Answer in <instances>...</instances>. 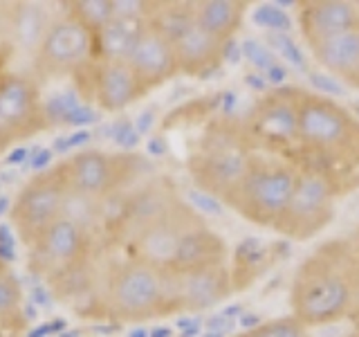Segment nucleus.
Segmentation results:
<instances>
[{
  "instance_id": "4be33fe9",
  "label": "nucleus",
  "mask_w": 359,
  "mask_h": 337,
  "mask_svg": "<svg viewBox=\"0 0 359 337\" xmlns=\"http://www.w3.org/2000/svg\"><path fill=\"white\" fill-rule=\"evenodd\" d=\"M227 243L222 236L216 230H211L205 220H200L184 234L171 270L184 272V270H194L200 265L220 263L227 261Z\"/></svg>"
},
{
  "instance_id": "aec40b11",
  "label": "nucleus",
  "mask_w": 359,
  "mask_h": 337,
  "mask_svg": "<svg viewBox=\"0 0 359 337\" xmlns=\"http://www.w3.org/2000/svg\"><path fill=\"white\" fill-rule=\"evenodd\" d=\"M173 48L184 77H207L222 65V43L200 29L198 22L173 41Z\"/></svg>"
},
{
  "instance_id": "09e8293b",
  "label": "nucleus",
  "mask_w": 359,
  "mask_h": 337,
  "mask_svg": "<svg viewBox=\"0 0 359 337\" xmlns=\"http://www.w3.org/2000/svg\"><path fill=\"white\" fill-rule=\"evenodd\" d=\"M7 270V265H5V258H3V254H0V272H5Z\"/></svg>"
},
{
  "instance_id": "4c0bfd02",
  "label": "nucleus",
  "mask_w": 359,
  "mask_h": 337,
  "mask_svg": "<svg viewBox=\"0 0 359 337\" xmlns=\"http://www.w3.org/2000/svg\"><path fill=\"white\" fill-rule=\"evenodd\" d=\"M287 77H290V70H287V67H285L283 63L274 65L272 70H269V72L265 74L267 84L272 86V88H283V86H290V84H287Z\"/></svg>"
},
{
  "instance_id": "0eeeda50",
  "label": "nucleus",
  "mask_w": 359,
  "mask_h": 337,
  "mask_svg": "<svg viewBox=\"0 0 359 337\" xmlns=\"http://www.w3.org/2000/svg\"><path fill=\"white\" fill-rule=\"evenodd\" d=\"M344 191L337 187L332 178L310 166H299L294 191L280 216L276 230L285 241L306 243L317 239L334 220L337 202Z\"/></svg>"
},
{
  "instance_id": "39448f33",
  "label": "nucleus",
  "mask_w": 359,
  "mask_h": 337,
  "mask_svg": "<svg viewBox=\"0 0 359 337\" xmlns=\"http://www.w3.org/2000/svg\"><path fill=\"white\" fill-rule=\"evenodd\" d=\"M297 173L299 166L292 160L256 153L250 171L224 198V205L256 227L276 230L294 191Z\"/></svg>"
},
{
  "instance_id": "f8f14e48",
  "label": "nucleus",
  "mask_w": 359,
  "mask_h": 337,
  "mask_svg": "<svg viewBox=\"0 0 359 337\" xmlns=\"http://www.w3.org/2000/svg\"><path fill=\"white\" fill-rule=\"evenodd\" d=\"M52 126L36 77L25 72H0V131L14 144Z\"/></svg>"
},
{
  "instance_id": "f03ea898",
  "label": "nucleus",
  "mask_w": 359,
  "mask_h": 337,
  "mask_svg": "<svg viewBox=\"0 0 359 337\" xmlns=\"http://www.w3.org/2000/svg\"><path fill=\"white\" fill-rule=\"evenodd\" d=\"M297 166L332 178L344 194L359 187V119L346 104L299 88Z\"/></svg>"
},
{
  "instance_id": "ddd939ff",
  "label": "nucleus",
  "mask_w": 359,
  "mask_h": 337,
  "mask_svg": "<svg viewBox=\"0 0 359 337\" xmlns=\"http://www.w3.org/2000/svg\"><path fill=\"white\" fill-rule=\"evenodd\" d=\"M90 61H95V34L61 14L52 20L39 52L34 54V77L76 74Z\"/></svg>"
},
{
  "instance_id": "b1692460",
  "label": "nucleus",
  "mask_w": 359,
  "mask_h": 337,
  "mask_svg": "<svg viewBox=\"0 0 359 337\" xmlns=\"http://www.w3.org/2000/svg\"><path fill=\"white\" fill-rule=\"evenodd\" d=\"M50 11L41 3H14L11 11V34H9V48L36 54L41 43L52 25Z\"/></svg>"
},
{
  "instance_id": "9d476101",
  "label": "nucleus",
  "mask_w": 359,
  "mask_h": 337,
  "mask_svg": "<svg viewBox=\"0 0 359 337\" xmlns=\"http://www.w3.org/2000/svg\"><path fill=\"white\" fill-rule=\"evenodd\" d=\"M65 194L67 183L59 164L32 176L20 187L9 207V225L22 245L29 247L54 220L61 218Z\"/></svg>"
},
{
  "instance_id": "6ab92c4d",
  "label": "nucleus",
  "mask_w": 359,
  "mask_h": 337,
  "mask_svg": "<svg viewBox=\"0 0 359 337\" xmlns=\"http://www.w3.org/2000/svg\"><path fill=\"white\" fill-rule=\"evenodd\" d=\"M287 250L285 241L269 243L256 236H245L236 243L229 261V272H231V284L233 292H245L250 290L258 279L265 277L272 270L280 254Z\"/></svg>"
},
{
  "instance_id": "f704fd0d",
  "label": "nucleus",
  "mask_w": 359,
  "mask_h": 337,
  "mask_svg": "<svg viewBox=\"0 0 359 337\" xmlns=\"http://www.w3.org/2000/svg\"><path fill=\"white\" fill-rule=\"evenodd\" d=\"M306 79H308V86L312 88V93H317L321 97L341 99L348 93V86L341 81V79H337V77L323 72V70H314V67H310Z\"/></svg>"
},
{
  "instance_id": "bb28decb",
  "label": "nucleus",
  "mask_w": 359,
  "mask_h": 337,
  "mask_svg": "<svg viewBox=\"0 0 359 337\" xmlns=\"http://www.w3.org/2000/svg\"><path fill=\"white\" fill-rule=\"evenodd\" d=\"M25 326L22 315V288L14 272L7 267L0 272V331L18 333Z\"/></svg>"
},
{
  "instance_id": "ea45409f",
  "label": "nucleus",
  "mask_w": 359,
  "mask_h": 337,
  "mask_svg": "<svg viewBox=\"0 0 359 337\" xmlns=\"http://www.w3.org/2000/svg\"><path fill=\"white\" fill-rule=\"evenodd\" d=\"M236 324H238V329H241V331H256L258 326L263 324V319L258 317V312H250V310H245V312L241 315V317H238V322H236Z\"/></svg>"
},
{
  "instance_id": "6e6552de",
  "label": "nucleus",
  "mask_w": 359,
  "mask_h": 337,
  "mask_svg": "<svg viewBox=\"0 0 359 337\" xmlns=\"http://www.w3.org/2000/svg\"><path fill=\"white\" fill-rule=\"evenodd\" d=\"M67 189L97 198H117L144 180V160L135 153L81 149L59 162Z\"/></svg>"
},
{
  "instance_id": "dca6fc26",
  "label": "nucleus",
  "mask_w": 359,
  "mask_h": 337,
  "mask_svg": "<svg viewBox=\"0 0 359 337\" xmlns=\"http://www.w3.org/2000/svg\"><path fill=\"white\" fill-rule=\"evenodd\" d=\"M175 275V292H177V308L180 315H198L220 306L233 295L229 261L200 265L194 270Z\"/></svg>"
},
{
  "instance_id": "412c9836",
  "label": "nucleus",
  "mask_w": 359,
  "mask_h": 337,
  "mask_svg": "<svg viewBox=\"0 0 359 337\" xmlns=\"http://www.w3.org/2000/svg\"><path fill=\"white\" fill-rule=\"evenodd\" d=\"M310 59L319 65V70L328 72L348 86L359 70V29L337 34L325 41L308 45Z\"/></svg>"
},
{
  "instance_id": "2eb2a0df",
  "label": "nucleus",
  "mask_w": 359,
  "mask_h": 337,
  "mask_svg": "<svg viewBox=\"0 0 359 337\" xmlns=\"http://www.w3.org/2000/svg\"><path fill=\"white\" fill-rule=\"evenodd\" d=\"M76 74L88 77V88L83 93L86 101H93L104 112H121L133 106L137 99L149 95L128 61L95 59Z\"/></svg>"
},
{
  "instance_id": "3c124183",
  "label": "nucleus",
  "mask_w": 359,
  "mask_h": 337,
  "mask_svg": "<svg viewBox=\"0 0 359 337\" xmlns=\"http://www.w3.org/2000/svg\"><path fill=\"white\" fill-rule=\"evenodd\" d=\"M357 7H359V3H357Z\"/></svg>"
},
{
  "instance_id": "a19ab883",
  "label": "nucleus",
  "mask_w": 359,
  "mask_h": 337,
  "mask_svg": "<svg viewBox=\"0 0 359 337\" xmlns=\"http://www.w3.org/2000/svg\"><path fill=\"white\" fill-rule=\"evenodd\" d=\"M346 243H348V247H351V252H353V256L357 258V263H359V225L357 227L348 234V239H346Z\"/></svg>"
},
{
  "instance_id": "5701e85b",
  "label": "nucleus",
  "mask_w": 359,
  "mask_h": 337,
  "mask_svg": "<svg viewBox=\"0 0 359 337\" xmlns=\"http://www.w3.org/2000/svg\"><path fill=\"white\" fill-rule=\"evenodd\" d=\"M194 7L198 27L211 34L216 41L224 43L236 39L252 5L245 0H198Z\"/></svg>"
},
{
  "instance_id": "a878e982",
  "label": "nucleus",
  "mask_w": 359,
  "mask_h": 337,
  "mask_svg": "<svg viewBox=\"0 0 359 337\" xmlns=\"http://www.w3.org/2000/svg\"><path fill=\"white\" fill-rule=\"evenodd\" d=\"M61 216L79 225L83 232H88L93 239H101L108 234V223H110V200L88 196L81 191L67 189L65 200H63V211Z\"/></svg>"
},
{
  "instance_id": "8fccbe9b",
  "label": "nucleus",
  "mask_w": 359,
  "mask_h": 337,
  "mask_svg": "<svg viewBox=\"0 0 359 337\" xmlns=\"http://www.w3.org/2000/svg\"><path fill=\"white\" fill-rule=\"evenodd\" d=\"M341 337H359V333H353V335H341Z\"/></svg>"
},
{
  "instance_id": "f3484780",
  "label": "nucleus",
  "mask_w": 359,
  "mask_h": 337,
  "mask_svg": "<svg viewBox=\"0 0 359 337\" xmlns=\"http://www.w3.org/2000/svg\"><path fill=\"white\" fill-rule=\"evenodd\" d=\"M294 9L306 48L337 34L359 29V7L353 0H299Z\"/></svg>"
},
{
  "instance_id": "37998d69",
  "label": "nucleus",
  "mask_w": 359,
  "mask_h": 337,
  "mask_svg": "<svg viewBox=\"0 0 359 337\" xmlns=\"http://www.w3.org/2000/svg\"><path fill=\"white\" fill-rule=\"evenodd\" d=\"M153 337H171V329H155Z\"/></svg>"
},
{
  "instance_id": "49530a36",
  "label": "nucleus",
  "mask_w": 359,
  "mask_h": 337,
  "mask_svg": "<svg viewBox=\"0 0 359 337\" xmlns=\"http://www.w3.org/2000/svg\"><path fill=\"white\" fill-rule=\"evenodd\" d=\"M348 108H351V110H353V115L359 119V101H351V104H348Z\"/></svg>"
},
{
  "instance_id": "4468645a",
  "label": "nucleus",
  "mask_w": 359,
  "mask_h": 337,
  "mask_svg": "<svg viewBox=\"0 0 359 337\" xmlns=\"http://www.w3.org/2000/svg\"><path fill=\"white\" fill-rule=\"evenodd\" d=\"M200 220H202L200 213L191 209L187 205V200H182L164 218L155 220L149 227H144L135 236H130L123 243V250H126V256L130 258L151 263L160 270H171L184 234Z\"/></svg>"
},
{
  "instance_id": "a211bd4d",
  "label": "nucleus",
  "mask_w": 359,
  "mask_h": 337,
  "mask_svg": "<svg viewBox=\"0 0 359 337\" xmlns=\"http://www.w3.org/2000/svg\"><path fill=\"white\" fill-rule=\"evenodd\" d=\"M128 65L137 74L140 84L146 88V93L164 86L166 81H171V79L180 74L177 56L171 39L164 37L151 22L146 25L140 43L135 45Z\"/></svg>"
},
{
  "instance_id": "79ce46f5",
  "label": "nucleus",
  "mask_w": 359,
  "mask_h": 337,
  "mask_svg": "<svg viewBox=\"0 0 359 337\" xmlns=\"http://www.w3.org/2000/svg\"><path fill=\"white\" fill-rule=\"evenodd\" d=\"M9 146H11V142L5 138V133L3 131H0V153H3L5 149H9Z\"/></svg>"
},
{
  "instance_id": "2f4dec72",
  "label": "nucleus",
  "mask_w": 359,
  "mask_h": 337,
  "mask_svg": "<svg viewBox=\"0 0 359 337\" xmlns=\"http://www.w3.org/2000/svg\"><path fill=\"white\" fill-rule=\"evenodd\" d=\"M241 48H243V59L254 67V72H261L267 74L272 70L274 65H278L280 61L276 59V54L267 48V43L261 39H254V37H247L241 41Z\"/></svg>"
},
{
  "instance_id": "c9c22d12",
  "label": "nucleus",
  "mask_w": 359,
  "mask_h": 337,
  "mask_svg": "<svg viewBox=\"0 0 359 337\" xmlns=\"http://www.w3.org/2000/svg\"><path fill=\"white\" fill-rule=\"evenodd\" d=\"M11 11H14V3H0V50L9 48Z\"/></svg>"
},
{
  "instance_id": "c03bdc74",
  "label": "nucleus",
  "mask_w": 359,
  "mask_h": 337,
  "mask_svg": "<svg viewBox=\"0 0 359 337\" xmlns=\"http://www.w3.org/2000/svg\"><path fill=\"white\" fill-rule=\"evenodd\" d=\"M200 337H229V335H224V333H216V331H202Z\"/></svg>"
},
{
  "instance_id": "7ed1b4c3",
  "label": "nucleus",
  "mask_w": 359,
  "mask_h": 337,
  "mask_svg": "<svg viewBox=\"0 0 359 337\" xmlns=\"http://www.w3.org/2000/svg\"><path fill=\"white\" fill-rule=\"evenodd\" d=\"M101 310L121 324H142L177 312L171 270H160L137 258H121L104 275Z\"/></svg>"
},
{
  "instance_id": "f257e3e1",
  "label": "nucleus",
  "mask_w": 359,
  "mask_h": 337,
  "mask_svg": "<svg viewBox=\"0 0 359 337\" xmlns=\"http://www.w3.org/2000/svg\"><path fill=\"white\" fill-rule=\"evenodd\" d=\"M292 315L308 326H330L359 312V263L346 239L314 247L294 270Z\"/></svg>"
},
{
  "instance_id": "a18cd8bd",
  "label": "nucleus",
  "mask_w": 359,
  "mask_h": 337,
  "mask_svg": "<svg viewBox=\"0 0 359 337\" xmlns=\"http://www.w3.org/2000/svg\"><path fill=\"white\" fill-rule=\"evenodd\" d=\"M229 337H258V335H256V331H241V333L229 335Z\"/></svg>"
},
{
  "instance_id": "cd10ccee",
  "label": "nucleus",
  "mask_w": 359,
  "mask_h": 337,
  "mask_svg": "<svg viewBox=\"0 0 359 337\" xmlns=\"http://www.w3.org/2000/svg\"><path fill=\"white\" fill-rule=\"evenodd\" d=\"M151 25H155L171 43L196 25V7L194 3H155Z\"/></svg>"
},
{
  "instance_id": "423d86ee",
  "label": "nucleus",
  "mask_w": 359,
  "mask_h": 337,
  "mask_svg": "<svg viewBox=\"0 0 359 337\" xmlns=\"http://www.w3.org/2000/svg\"><path fill=\"white\" fill-rule=\"evenodd\" d=\"M247 142L256 153L294 162L299 142V86L272 88L238 117Z\"/></svg>"
},
{
  "instance_id": "72a5a7b5",
  "label": "nucleus",
  "mask_w": 359,
  "mask_h": 337,
  "mask_svg": "<svg viewBox=\"0 0 359 337\" xmlns=\"http://www.w3.org/2000/svg\"><path fill=\"white\" fill-rule=\"evenodd\" d=\"M184 200H187V205L198 211L200 216H213V218H222L224 216V211H227V205L216 198V196H211L207 194V191H202V189H196V187H191L187 194H182Z\"/></svg>"
},
{
  "instance_id": "7c9ffc66",
  "label": "nucleus",
  "mask_w": 359,
  "mask_h": 337,
  "mask_svg": "<svg viewBox=\"0 0 359 337\" xmlns=\"http://www.w3.org/2000/svg\"><path fill=\"white\" fill-rule=\"evenodd\" d=\"M267 48L276 54V59L283 63L287 70H297L308 74L310 72V61H308V54L301 45L292 39V34H265Z\"/></svg>"
},
{
  "instance_id": "de8ad7c7",
  "label": "nucleus",
  "mask_w": 359,
  "mask_h": 337,
  "mask_svg": "<svg viewBox=\"0 0 359 337\" xmlns=\"http://www.w3.org/2000/svg\"><path fill=\"white\" fill-rule=\"evenodd\" d=\"M348 88H357V90H359V70H357V74L351 79V84H348Z\"/></svg>"
},
{
  "instance_id": "e433bc0d",
  "label": "nucleus",
  "mask_w": 359,
  "mask_h": 337,
  "mask_svg": "<svg viewBox=\"0 0 359 337\" xmlns=\"http://www.w3.org/2000/svg\"><path fill=\"white\" fill-rule=\"evenodd\" d=\"M243 59V48L241 43L236 39H229L222 43V63H229V65H236Z\"/></svg>"
},
{
  "instance_id": "20e7f679",
  "label": "nucleus",
  "mask_w": 359,
  "mask_h": 337,
  "mask_svg": "<svg viewBox=\"0 0 359 337\" xmlns=\"http://www.w3.org/2000/svg\"><path fill=\"white\" fill-rule=\"evenodd\" d=\"M254 157L256 151L247 142L241 121L233 117H216L191 146L187 171L196 189L224 202L250 171Z\"/></svg>"
},
{
  "instance_id": "9b49d317",
  "label": "nucleus",
  "mask_w": 359,
  "mask_h": 337,
  "mask_svg": "<svg viewBox=\"0 0 359 337\" xmlns=\"http://www.w3.org/2000/svg\"><path fill=\"white\" fill-rule=\"evenodd\" d=\"M97 239L83 232L79 225L67 218L54 220L27 250L29 272L41 277L45 284L61 279L79 265L93 261L97 252Z\"/></svg>"
},
{
  "instance_id": "393cba45",
  "label": "nucleus",
  "mask_w": 359,
  "mask_h": 337,
  "mask_svg": "<svg viewBox=\"0 0 359 337\" xmlns=\"http://www.w3.org/2000/svg\"><path fill=\"white\" fill-rule=\"evenodd\" d=\"M149 20L112 18L95 34V59L99 61H128L140 43Z\"/></svg>"
},
{
  "instance_id": "c85d7f7f",
  "label": "nucleus",
  "mask_w": 359,
  "mask_h": 337,
  "mask_svg": "<svg viewBox=\"0 0 359 337\" xmlns=\"http://www.w3.org/2000/svg\"><path fill=\"white\" fill-rule=\"evenodd\" d=\"M287 7H297V3H258L250 7L247 18L265 34H292L297 18H292Z\"/></svg>"
},
{
  "instance_id": "1a4fd4ad",
  "label": "nucleus",
  "mask_w": 359,
  "mask_h": 337,
  "mask_svg": "<svg viewBox=\"0 0 359 337\" xmlns=\"http://www.w3.org/2000/svg\"><path fill=\"white\" fill-rule=\"evenodd\" d=\"M184 196L168 176L144 178L126 194L110 198V223L106 239L126 243L140 230L149 227L155 220L173 211Z\"/></svg>"
},
{
  "instance_id": "473e14b6",
  "label": "nucleus",
  "mask_w": 359,
  "mask_h": 337,
  "mask_svg": "<svg viewBox=\"0 0 359 337\" xmlns=\"http://www.w3.org/2000/svg\"><path fill=\"white\" fill-rule=\"evenodd\" d=\"M258 337H310L308 326L299 322L294 315H285V317L267 319L256 329Z\"/></svg>"
},
{
  "instance_id": "c756f323",
  "label": "nucleus",
  "mask_w": 359,
  "mask_h": 337,
  "mask_svg": "<svg viewBox=\"0 0 359 337\" xmlns=\"http://www.w3.org/2000/svg\"><path fill=\"white\" fill-rule=\"evenodd\" d=\"M63 14L76 20L93 34H97L104 25L115 18V9H112V0H72V3H63Z\"/></svg>"
},
{
  "instance_id": "58836bf2",
  "label": "nucleus",
  "mask_w": 359,
  "mask_h": 337,
  "mask_svg": "<svg viewBox=\"0 0 359 337\" xmlns=\"http://www.w3.org/2000/svg\"><path fill=\"white\" fill-rule=\"evenodd\" d=\"M245 84L250 86L252 90H256L258 95H267L269 90H272V86L267 84L265 74H261V72H254V70L245 74Z\"/></svg>"
}]
</instances>
